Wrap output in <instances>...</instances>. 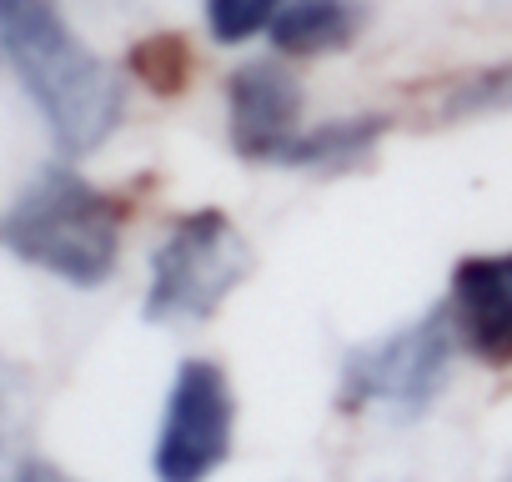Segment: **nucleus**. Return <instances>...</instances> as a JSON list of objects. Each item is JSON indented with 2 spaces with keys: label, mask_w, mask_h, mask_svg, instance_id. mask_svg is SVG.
<instances>
[{
  "label": "nucleus",
  "mask_w": 512,
  "mask_h": 482,
  "mask_svg": "<svg viewBox=\"0 0 512 482\" xmlns=\"http://www.w3.org/2000/svg\"><path fill=\"white\" fill-rule=\"evenodd\" d=\"M231 417L236 407H231L226 372L206 357L181 362L151 447L156 482H206L231 452Z\"/></svg>",
  "instance_id": "5"
},
{
  "label": "nucleus",
  "mask_w": 512,
  "mask_h": 482,
  "mask_svg": "<svg viewBox=\"0 0 512 482\" xmlns=\"http://www.w3.org/2000/svg\"><path fill=\"white\" fill-rule=\"evenodd\" d=\"M382 131H387L382 116H347V121L302 126V136L287 146L282 166H292V171H352L357 161L372 156Z\"/></svg>",
  "instance_id": "9"
},
{
  "label": "nucleus",
  "mask_w": 512,
  "mask_h": 482,
  "mask_svg": "<svg viewBox=\"0 0 512 482\" xmlns=\"http://www.w3.org/2000/svg\"><path fill=\"white\" fill-rule=\"evenodd\" d=\"M452 322L457 337L492 367L512 362V252L462 257L452 272Z\"/></svg>",
  "instance_id": "7"
},
{
  "label": "nucleus",
  "mask_w": 512,
  "mask_h": 482,
  "mask_svg": "<svg viewBox=\"0 0 512 482\" xmlns=\"http://www.w3.org/2000/svg\"><path fill=\"white\" fill-rule=\"evenodd\" d=\"M246 241L231 226L226 211L201 206L181 216L166 241L151 252V282L141 317L156 327H181V322H206L246 277Z\"/></svg>",
  "instance_id": "3"
},
{
  "label": "nucleus",
  "mask_w": 512,
  "mask_h": 482,
  "mask_svg": "<svg viewBox=\"0 0 512 482\" xmlns=\"http://www.w3.org/2000/svg\"><path fill=\"white\" fill-rule=\"evenodd\" d=\"M487 106H512V66L482 71V76H472L467 86H457L447 116H477V111H487Z\"/></svg>",
  "instance_id": "13"
},
{
  "label": "nucleus",
  "mask_w": 512,
  "mask_h": 482,
  "mask_svg": "<svg viewBox=\"0 0 512 482\" xmlns=\"http://www.w3.org/2000/svg\"><path fill=\"white\" fill-rule=\"evenodd\" d=\"M0 71L16 76L66 156H91L126 116V81L71 31L61 0H0Z\"/></svg>",
  "instance_id": "1"
},
{
  "label": "nucleus",
  "mask_w": 512,
  "mask_h": 482,
  "mask_svg": "<svg viewBox=\"0 0 512 482\" xmlns=\"http://www.w3.org/2000/svg\"><path fill=\"white\" fill-rule=\"evenodd\" d=\"M507 482H512V477H507Z\"/></svg>",
  "instance_id": "15"
},
{
  "label": "nucleus",
  "mask_w": 512,
  "mask_h": 482,
  "mask_svg": "<svg viewBox=\"0 0 512 482\" xmlns=\"http://www.w3.org/2000/svg\"><path fill=\"white\" fill-rule=\"evenodd\" d=\"M0 252L66 282L101 287L121 257V206L71 166H46L0 216Z\"/></svg>",
  "instance_id": "2"
},
{
  "label": "nucleus",
  "mask_w": 512,
  "mask_h": 482,
  "mask_svg": "<svg viewBox=\"0 0 512 482\" xmlns=\"http://www.w3.org/2000/svg\"><path fill=\"white\" fill-rule=\"evenodd\" d=\"M16 482H76L71 472H61L56 462H46V457H31L26 467H21V477Z\"/></svg>",
  "instance_id": "14"
},
{
  "label": "nucleus",
  "mask_w": 512,
  "mask_h": 482,
  "mask_svg": "<svg viewBox=\"0 0 512 482\" xmlns=\"http://www.w3.org/2000/svg\"><path fill=\"white\" fill-rule=\"evenodd\" d=\"M26 462H31V452H26V392H21L16 367L0 357V482H16Z\"/></svg>",
  "instance_id": "10"
},
{
  "label": "nucleus",
  "mask_w": 512,
  "mask_h": 482,
  "mask_svg": "<svg viewBox=\"0 0 512 482\" xmlns=\"http://www.w3.org/2000/svg\"><path fill=\"white\" fill-rule=\"evenodd\" d=\"M131 71L156 86V91H176L181 76H186V46L171 41V36H156V41H141L136 56H131Z\"/></svg>",
  "instance_id": "12"
},
{
  "label": "nucleus",
  "mask_w": 512,
  "mask_h": 482,
  "mask_svg": "<svg viewBox=\"0 0 512 482\" xmlns=\"http://www.w3.org/2000/svg\"><path fill=\"white\" fill-rule=\"evenodd\" d=\"M226 131L241 161L282 166L287 146L302 136V81L277 61H246L226 76Z\"/></svg>",
  "instance_id": "6"
},
{
  "label": "nucleus",
  "mask_w": 512,
  "mask_h": 482,
  "mask_svg": "<svg viewBox=\"0 0 512 482\" xmlns=\"http://www.w3.org/2000/svg\"><path fill=\"white\" fill-rule=\"evenodd\" d=\"M287 0H206V31L216 46H246L251 36L272 31Z\"/></svg>",
  "instance_id": "11"
},
{
  "label": "nucleus",
  "mask_w": 512,
  "mask_h": 482,
  "mask_svg": "<svg viewBox=\"0 0 512 482\" xmlns=\"http://www.w3.org/2000/svg\"><path fill=\"white\" fill-rule=\"evenodd\" d=\"M452 342L457 322L452 307H432L417 322L347 352L342 362V407H387L402 417H417L437 402L452 372Z\"/></svg>",
  "instance_id": "4"
},
{
  "label": "nucleus",
  "mask_w": 512,
  "mask_h": 482,
  "mask_svg": "<svg viewBox=\"0 0 512 482\" xmlns=\"http://www.w3.org/2000/svg\"><path fill=\"white\" fill-rule=\"evenodd\" d=\"M362 31L357 0H287L272 21L277 56H332Z\"/></svg>",
  "instance_id": "8"
}]
</instances>
